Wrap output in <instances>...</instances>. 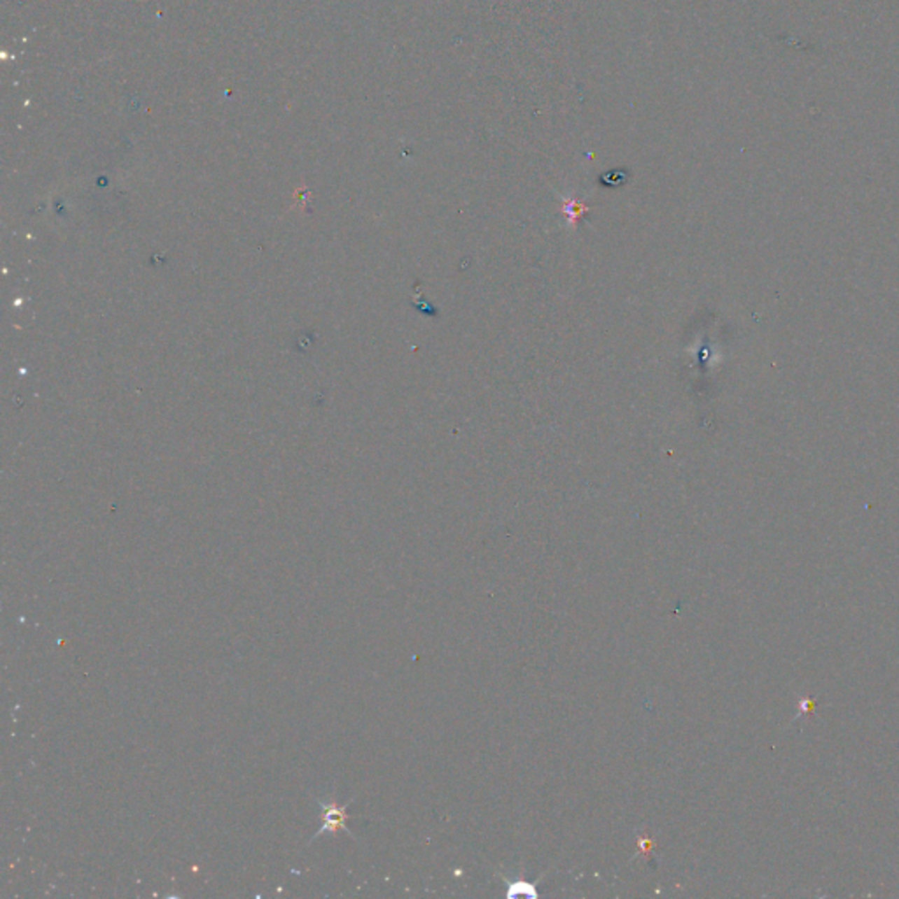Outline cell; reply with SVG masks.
<instances>
[{"instance_id":"obj_1","label":"cell","mask_w":899,"mask_h":899,"mask_svg":"<svg viewBox=\"0 0 899 899\" xmlns=\"http://www.w3.org/2000/svg\"><path fill=\"white\" fill-rule=\"evenodd\" d=\"M321 807V829L318 835L321 832H335L340 831V829H344L347 831V808L348 804L344 807H337L335 803H323L320 801Z\"/></svg>"},{"instance_id":"obj_2","label":"cell","mask_w":899,"mask_h":899,"mask_svg":"<svg viewBox=\"0 0 899 899\" xmlns=\"http://www.w3.org/2000/svg\"><path fill=\"white\" fill-rule=\"evenodd\" d=\"M508 884V895L513 898V895H531V898H536L538 895V891H536V884H529V881H511L506 880Z\"/></svg>"},{"instance_id":"obj_3","label":"cell","mask_w":899,"mask_h":899,"mask_svg":"<svg viewBox=\"0 0 899 899\" xmlns=\"http://www.w3.org/2000/svg\"><path fill=\"white\" fill-rule=\"evenodd\" d=\"M564 211H566V214H568L569 223L576 225V221L580 220V216H582V214L585 213V207H583V204H580V202H566L564 204Z\"/></svg>"}]
</instances>
